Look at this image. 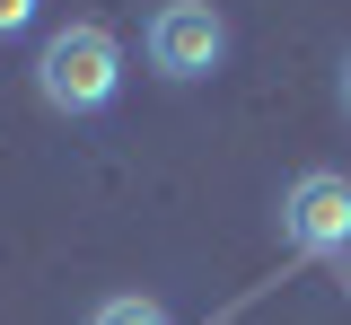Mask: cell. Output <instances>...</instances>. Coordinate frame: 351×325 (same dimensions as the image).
<instances>
[{
  "label": "cell",
  "instance_id": "obj_1",
  "mask_svg": "<svg viewBox=\"0 0 351 325\" xmlns=\"http://www.w3.org/2000/svg\"><path fill=\"white\" fill-rule=\"evenodd\" d=\"M123 88V45H114V27H97V18H71L62 36H44L36 53V97L53 115H106Z\"/></svg>",
  "mask_w": 351,
  "mask_h": 325
},
{
  "label": "cell",
  "instance_id": "obj_2",
  "mask_svg": "<svg viewBox=\"0 0 351 325\" xmlns=\"http://www.w3.org/2000/svg\"><path fill=\"white\" fill-rule=\"evenodd\" d=\"M141 45H149V71L158 80H211L219 62H228V18H219L211 0H158Z\"/></svg>",
  "mask_w": 351,
  "mask_h": 325
},
{
  "label": "cell",
  "instance_id": "obj_3",
  "mask_svg": "<svg viewBox=\"0 0 351 325\" xmlns=\"http://www.w3.org/2000/svg\"><path fill=\"white\" fill-rule=\"evenodd\" d=\"M281 237L299 255H351V176L307 167L299 185L281 193Z\"/></svg>",
  "mask_w": 351,
  "mask_h": 325
},
{
  "label": "cell",
  "instance_id": "obj_4",
  "mask_svg": "<svg viewBox=\"0 0 351 325\" xmlns=\"http://www.w3.org/2000/svg\"><path fill=\"white\" fill-rule=\"evenodd\" d=\"M88 325H176V317L158 308V299H106V308H97Z\"/></svg>",
  "mask_w": 351,
  "mask_h": 325
},
{
  "label": "cell",
  "instance_id": "obj_5",
  "mask_svg": "<svg viewBox=\"0 0 351 325\" xmlns=\"http://www.w3.org/2000/svg\"><path fill=\"white\" fill-rule=\"evenodd\" d=\"M36 18H44V0H0V45H9V36H27Z\"/></svg>",
  "mask_w": 351,
  "mask_h": 325
},
{
  "label": "cell",
  "instance_id": "obj_6",
  "mask_svg": "<svg viewBox=\"0 0 351 325\" xmlns=\"http://www.w3.org/2000/svg\"><path fill=\"white\" fill-rule=\"evenodd\" d=\"M343 115H351V62H343Z\"/></svg>",
  "mask_w": 351,
  "mask_h": 325
}]
</instances>
